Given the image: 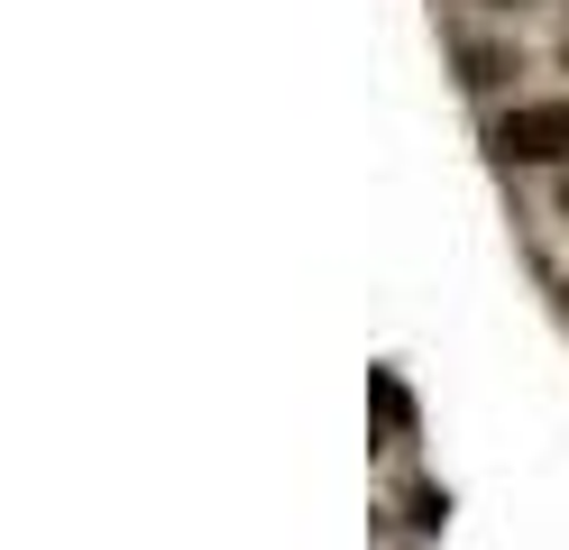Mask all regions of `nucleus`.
Masks as SVG:
<instances>
[{
	"label": "nucleus",
	"mask_w": 569,
	"mask_h": 550,
	"mask_svg": "<svg viewBox=\"0 0 569 550\" xmlns=\"http://www.w3.org/2000/svg\"><path fill=\"white\" fill-rule=\"evenodd\" d=\"M487 147L506 166H569V101H515L487 129Z\"/></svg>",
	"instance_id": "1"
},
{
	"label": "nucleus",
	"mask_w": 569,
	"mask_h": 550,
	"mask_svg": "<svg viewBox=\"0 0 569 550\" xmlns=\"http://www.w3.org/2000/svg\"><path fill=\"white\" fill-rule=\"evenodd\" d=\"M560 211H569V174H560Z\"/></svg>",
	"instance_id": "2"
},
{
	"label": "nucleus",
	"mask_w": 569,
	"mask_h": 550,
	"mask_svg": "<svg viewBox=\"0 0 569 550\" xmlns=\"http://www.w3.org/2000/svg\"><path fill=\"white\" fill-rule=\"evenodd\" d=\"M560 56H569V28H560Z\"/></svg>",
	"instance_id": "3"
}]
</instances>
